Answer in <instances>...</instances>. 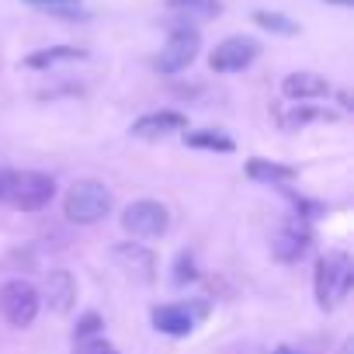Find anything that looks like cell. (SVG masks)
<instances>
[{"label":"cell","mask_w":354,"mask_h":354,"mask_svg":"<svg viewBox=\"0 0 354 354\" xmlns=\"http://www.w3.org/2000/svg\"><path fill=\"white\" fill-rule=\"evenodd\" d=\"M56 198V181L42 170H4L0 177V202L18 212H42Z\"/></svg>","instance_id":"1"},{"label":"cell","mask_w":354,"mask_h":354,"mask_svg":"<svg viewBox=\"0 0 354 354\" xmlns=\"http://www.w3.org/2000/svg\"><path fill=\"white\" fill-rule=\"evenodd\" d=\"M313 288H316V302L319 309H337L351 288H354V264L347 254L340 250H330L316 261V278H313Z\"/></svg>","instance_id":"2"},{"label":"cell","mask_w":354,"mask_h":354,"mask_svg":"<svg viewBox=\"0 0 354 354\" xmlns=\"http://www.w3.org/2000/svg\"><path fill=\"white\" fill-rule=\"evenodd\" d=\"M111 209H115V195L101 181H77L63 198V216L77 226H94L104 216H111Z\"/></svg>","instance_id":"3"},{"label":"cell","mask_w":354,"mask_h":354,"mask_svg":"<svg viewBox=\"0 0 354 354\" xmlns=\"http://www.w3.org/2000/svg\"><path fill=\"white\" fill-rule=\"evenodd\" d=\"M39 309H42V295L32 281L8 278L4 285H0V316H4L11 326H18V330L32 326Z\"/></svg>","instance_id":"4"},{"label":"cell","mask_w":354,"mask_h":354,"mask_svg":"<svg viewBox=\"0 0 354 354\" xmlns=\"http://www.w3.org/2000/svg\"><path fill=\"white\" fill-rule=\"evenodd\" d=\"M122 230L132 240H156L170 230V212H167L163 202H153V198L129 202L125 212H122Z\"/></svg>","instance_id":"5"},{"label":"cell","mask_w":354,"mask_h":354,"mask_svg":"<svg viewBox=\"0 0 354 354\" xmlns=\"http://www.w3.org/2000/svg\"><path fill=\"white\" fill-rule=\"evenodd\" d=\"M198 49H202V35H198V28H192V25H177V28L167 35V46L160 49L153 70L163 73V77L181 73V70H188V66L195 63Z\"/></svg>","instance_id":"6"},{"label":"cell","mask_w":354,"mask_h":354,"mask_svg":"<svg viewBox=\"0 0 354 354\" xmlns=\"http://www.w3.org/2000/svg\"><path fill=\"white\" fill-rule=\"evenodd\" d=\"M257 56H261V42L257 39H250V35H230V39H223L212 49L209 66H212V73H240Z\"/></svg>","instance_id":"7"},{"label":"cell","mask_w":354,"mask_h":354,"mask_svg":"<svg viewBox=\"0 0 354 354\" xmlns=\"http://www.w3.org/2000/svg\"><path fill=\"white\" fill-rule=\"evenodd\" d=\"M309 247H313V226L309 219H299V216H288L271 236V254L281 264H295L299 257H306Z\"/></svg>","instance_id":"8"},{"label":"cell","mask_w":354,"mask_h":354,"mask_svg":"<svg viewBox=\"0 0 354 354\" xmlns=\"http://www.w3.org/2000/svg\"><path fill=\"white\" fill-rule=\"evenodd\" d=\"M202 316H205V306H192V302H167V306H156L149 313L153 330L167 333V337H188Z\"/></svg>","instance_id":"9"},{"label":"cell","mask_w":354,"mask_h":354,"mask_svg":"<svg viewBox=\"0 0 354 354\" xmlns=\"http://www.w3.org/2000/svg\"><path fill=\"white\" fill-rule=\"evenodd\" d=\"M111 261L136 281H153L156 278V254L142 243H115L111 247Z\"/></svg>","instance_id":"10"},{"label":"cell","mask_w":354,"mask_h":354,"mask_svg":"<svg viewBox=\"0 0 354 354\" xmlns=\"http://www.w3.org/2000/svg\"><path fill=\"white\" fill-rule=\"evenodd\" d=\"M185 129H188V115L170 111V108L149 111V115L132 122V136L136 139H163V136H174V132H185Z\"/></svg>","instance_id":"11"},{"label":"cell","mask_w":354,"mask_h":354,"mask_svg":"<svg viewBox=\"0 0 354 354\" xmlns=\"http://www.w3.org/2000/svg\"><path fill=\"white\" fill-rule=\"evenodd\" d=\"M46 302L53 313H70L73 302H77V278L66 271V268H53L46 274Z\"/></svg>","instance_id":"12"},{"label":"cell","mask_w":354,"mask_h":354,"mask_svg":"<svg viewBox=\"0 0 354 354\" xmlns=\"http://www.w3.org/2000/svg\"><path fill=\"white\" fill-rule=\"evenodd\" d=\"M281 94L288 101H313V97H326L330 84H326V77H319L313 70H295L281 80Z\"/></svg>","instance_id":"13"},{"label":"cell","mask_w":354,"mask_h":354,"mask_svg":"<svg viewBox=\"0 0 354 354\" xmlns=\"http://www.w3.org/2000/svg\"><path fill=\"white\" fill-rule=\"evenodd\" d=\"M247 177H250V181H261V185L285 188V185H292L295 177H299V170L288 167V163H274V160L254 156V160H247Z\"/></svg>","instance_id":"14"},{"label":"cell","mask_w":354,"mask_h":354,"mask_svg":"<svg viewBox=\"0 0 354 354\" xmlns=\"http://www.w3.org/2000/svg\"><path fill=\"white\" fill-rule=\"evenodd\" d=\"M77 59H87V49H77V46H53V49H39L25 59L28 70H46V66H56V63H77Z\"/></svg>","instance_id":"15"},{"label":"cell","mask_w":354,"mask_h":354,"mask_svg":"<svg viewBox=\"0 0 354 354\" xmlns=\"http://www.w3.org/2000/svg\"><path fill=\"white\" fill-rule=\"evenodd\" d=\"M185 142H188L192 149H212V153H233V149H236V142H233L226 132H219V129H195V132H185Z\"/></svg>","instance_id":"16"},{"label":"cell","mask_w":354,"mask_h":354,"mask_svg":"<svg viewBox=\"0 0 354 354\" xmlns=\"http://www.w3.org/2000/svg\"><path fill=\"white\" fill-rule=\"evenodd\" d=\"M333 118H337V111L313 108V104H295L288 115H281V125H285L288 132H299V129L309 125V122H333Z\"/></svg>","instance_id":"17"},{"label":"cell","mask_w":354,"mask_h":354,"mask_svg":"<svg viewBox=\"0 0 354 354\" xmlns=\"http://www.w3.org/2000/svg\"><path fill=\"white\" fill-rule=\"evenodd\" d=\"M170 11L185 15V18H216L223 8H219V0H170Z\"/></svg>","instance_id":"18"},{"label":"cell","mask_w":354,"mask_h":354,"mask_svg":"<svg viewBox=\"0 0 354 354\" xmlns=\"http://www.w3.org/2000/svg\"><path fill=\"white\" fill-rule=\"evenodd\" d=\"M21 4L39 8V11H49L56 18H84V11H80L84 0H21Z\"/></svg>","instance_id":"19"},{"label":"cell","mask_w":354,"mask_h":354,"mask_svg":"<svg viewBox=\"0 0 354 354\" xmlns=\"http://www.w3.org/2000/svg\"><path fill=\"white\" fill-rule=\"evenodd\" d=\"M254 21L274 35H299V25L288 18V15H278V11H254Z\"/></svg>","instance_id":"20"},{"label":"cell","mask_w":354,"mask_h":354,"mask_svg":"<svg viewBox=\"0 0 354 354\" xmlns=\"http://www.w3.org/2000/svg\"><path fill=\"white\" fill-rule=\"evenodd\" d=\"M101 326H104V319H101V313H84L80 319H77V326H73V340H87V337H101Z\"/></svg>","instance_id":"21"},{"label":"cell","mask_w":354,"mask_h":354,"mask_svg":"<svg viewBox=\"0 0 354 354\" xmlns=\"http://www.w3.org/2000/svg\"><path fill=\"white\" fill-rule=\"evenodd\" d=\"M73 354H122V351L104 337H87V340H73Z\"/></svg>","instance_id":"22"},{"label":"cell","mask_w":354,"mask_h":354,"mask_svg":"<svg viewBox=\"0 0 354 354\" xmlns=\"http://www.w3.org/2000/svg\"><path fill=\"white\" fill-rule=\"evenodd\" d=\"M198 278V271H195V257L192 254H181L174 261V285H188V281H195Z\"/></svg>","instance_id":"23"},{"label":"cell","mask_w":354,"mask_h":354,"mask_svg":"<svg viewBox=\"0 0 354 354\" xmlns=\"http://www.w3.org/2000/svg\"><path fill=\"white\" fill-rule=\"evenodd\" d=\"M337 101H340V108H347V111H351V97H347V94H344V91H340V94H337Z\"/></svg>","instance_id":"24"},{"label":"cell","mask_w":354,"mask_h":354,"mask_svg":"<svg viewBox=\"0 0 354 354\" xmlns=\"http://www.w3.org/2000/svg\"><path fill=\"white\" fill-rule=\"evenodd\" d=\"M326 4H337V8H354V0H326Z\"/></svg>","instance_id":"25"},{"label":"cell","mask_w":354,"mask_h":354,"mask_svg":"<svg viewBox=\"0 0 354 354\" xmlns=\"http://www.w3.org/2000/svg\"><path fill=\"white\" fill-rule=\"evenodd\" d=\"M274 354H299V351H292V347H288V344H281V347H278V351H274Z\"/></svg>","instance_id":"26"},{"label":"cell","mask_w":354,"mask_h":354,"mask_svg":"<svg viewBox=\"0 0 354 354\" xmlns=\"http://www.w3.org/2000/svg\"><path fill=\"white\" fill-rule=\"evenodd\" d=\"M0 177H4V167H0Z\"/></svg>","instance_id":"27"}]
</instances>
